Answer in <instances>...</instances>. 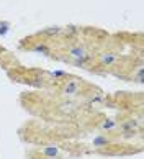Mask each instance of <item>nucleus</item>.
I'll return each instance as SVG.
<instances>
[{
	"mask_svg": "<svg viewBox=\"0 0 144 159\" xmlns=\"http://www.w3.org/2000/svg\"><path fill=\"white\" fill-rule=\"evenodd\" d=\"M118 59V54L115 52H103V54H100V64H103V66H111L113 62H116Z\"/></svg>",
	"mask_w": 144,
	"mask_h": 159,
	"instance_id": "obj_1",
	"label": "nucleus"
},
{
	"mask_svg": "<svg viewBox=\"0 0 144 159\" xmlns=\"http://www.w3.org/2000/svg\"><path fill=\"white\" fill-rule=\"evenodd\" d=\"M69 54L72 57H75L77 61H80V59H85L87 54H85V49L82 48V46H72V48H69Z\"/></svg>",
	"mask_w": 144,
	"mask_h": 159,
	"instance_id": "obj_2",
	"label": "nucleus"
},
{
	"mask_svg": "<svg viewBox=\"0 0 144 159\" xmlns=\"http://www.w3.org/2000/svg\"><path fill=\"white\" fill-rule=\"evenodd\" d=\"M137 128V121L134 120H129V121H124L121 125V129L124 131V136H129V134H133V131Z\"/></svg>",
	"mask_w": 144,
	"mask_h": 159,
	"instance_id": "obj_3",
	"label": "nucleus"
},
{
	"mask_svg": "<svg viewBox=\"0 0 144 159\" xmlns=\"http://www.w3.org/2000/svg\"><path fill=\"white\" fill-rule=\"evenodd\" d=\"M77 90H79V82L77 80H69L64 87L65 95H74V93H77Z\"/></svg>",
	"mask_w": 144,
	"mask_h": 159,
	"instance_id": "obj_4",
	"label": "nucleus"
},
{
	"mask_svg": "<svg viewBox=\"0 0 144 159\" xmlns=\"http://www.w3.org/2000/svg\"><path fill=\"white\" fill-rule=\"evenodd\" d=\"M43 154L46 157H49V159H54L57 154H59V149L56 148V146H47V148L43 149Z\"/></svg>",
	"mask_w": 144,
	"mask_h": 159,
	"instance_id": "obj_5",
	"label": "nucleus"
},
{
	"mask_svg": "<svg viewBox=\"0 0 144 159\" xmlns=\"http://www.w3.org/2000/svg\"><path fill=\"white\" fill-rule=\"evenodd\" d=\"M108 144V139L105 136H97L93 139V146H97V148H101V146H106Z\"/></svg>",
	"mask_w": 144,
	"mask_h": 159,
	"instance_id": "obj_6",
	"label": "nucleus"
},
{
	"mask_svg": "<svg viewBox=\"0 0 144 159\" xmlns=\"http://www.w3.org/2000/svg\"><path fill=\"white\" fill-rule=\"evenodd\" d=\"M116 126V123L113 120H105L103 123H101V129H113Z\"/></svg>",
	"mask_w": 144,
	"mask_h": 159,
	"instance_id": "obj_7",
	"label": "nucleus"
},
{
	"mask_svg": "<svg viewBox=\"0 0 144 159\" xmlns=\"http://www.w3.org/2000/svg\"><path fill=\"white\" fill-rule=\"evenodd\" d=\"M8 30H10V25L7 21H0V34L2 36H5V34L8 33Z\"/></svg>",
	"mask_w": 144,
	"mask_h": 159,
	"instance_id": "obj_8",
	"label": "nucleus"
},
{
	"mask_svg": "<svg viewBox=\"0 0 144 159\" xmlns=\"http://www.w3.org/2000/svg\"><path fill=\"white\" fill-rule=\"evenodd\" d=\"M34 51L36 52H44V54H49V49H47V46H44V44H36L34 46Z\"/></svg>",
	"mask_w": 144,
	"mask_h": 159,
	"instance_id": "obj_9",
	"label": "nucleus"
},
{
	"mask_svg": "<svg viewBox=\"0 0 144 159\" xmlns=\"http://www.w3.org/2000/svg\"><path fill=\"white\" fill-rule=\"evenodd\" d=\"M44 33L46 34H56V33H59V28H51V30H46Z\"/></svg>",
	"mask_w": 144,
	"mask_h": 159,
	"instance_id": "obj_10",
	"label": "nucleus"
},
{
	"mask_svg": "<svg viewBox=\"0 0 144 159\" xmlns=\"http://www.w3.org/2000/svg\"><path fill=\"white\" fill-rule=\"evenodd\" d=\"M137 82H142V69H139V72H137Z\"/></svg>",
	"mask_w": 144,
	"mask_h": 159,
	"instance_id": "obj_11",
	"label": "nucleus"
},
{
	"mask_svg": "<svg viewBox=\"0 0 144 159\" xmlns=\"http://www.w3.org/2000/svg\"><path fill=\"white\" fill-rule=\"evenodd\" d=\"M52 75H56V77H61V75H64V72H61V70H56V72H52Z\"/></svg>",
	"mask_w": 144,
	"mask_h": 159,
	"instance_id": "obj_12",
	"label": "nucleus"
}]
</instances>
